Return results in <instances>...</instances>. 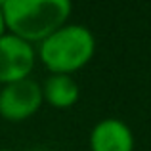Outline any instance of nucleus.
<instances>
[{
  "label": "nucleus",
  "mask_w": 151,
  "mask_h": 151,
  "mask_svg": "<svg viewBox=\"0 0 151 151\" xmlns=\"http://www.w3.org/2000/svg\"><path fill=\"white\" fill-rule=\"evenodd\" d=\"M6 31L37 46L69 21V0H2Z\"/></svg>",
  "instance_id": "f257e3e1"
},
{
  "label": "nucleus",
  "mask_w": 151,
  "mask_h": 151,
  "mask_svg": "<svg viewBox=\"0 0 151 151\" xmlns=\"http://www.w3.org/2000/svg\"><path fill=\"white\" fill-rule=\"evenodd\" d=\"M35 48L37 61H40L50 75H73L92 61L96 37L90 27L67 21Z\"/></svg>",
  "instance_id": "f03ea898"
},
{
  "label": "nucleus",
  "mask_w": 151,
  "mask_h": 151,
  "mask_svg": "<svg viewBox=\"0 0 151 151\" xmlns=\"http://www.w3.org/2000/svg\"><path fill=\"white\" fill-rule=\"evenodd\" d=\"M42 98L40 82L35 78L12 82L0 86V117L10 122H23L40 111Z\"/></svg>",
  "instance_id": "7ed1b4c3"
},
{
  "label": "nucleus",
  "mask_w": 151,
  "mask_h": 151,
  "mask_svg": "<svg viewBox=\"0 0 151 151\" xmlns=\"http://www.w3.org/2000/svg\"><path fill=\"white\" fill-rule=\"evenodd\" d=\"M37 65V48L6 33L0 37V86L29 78Z\"/></svg>",
  "instance_id": "20e7f679"
},
{
  "label": "nucleus",
  "mask_w": 151,
  "mask_h": 151,
  "mask_svg": "<svg viewBox=\"0 0 151 151\" xmlns=\"http://www.w3.org/2000/svg\"><path fill=\"white\" fill-rule=\"evenodd\" d=\"M88 145L90 151H134L136 138L122 119L107 117L92 126Z\"/></svg>",
  "instance_id": "39448f33"
},
{
  "label": "nucleus",
  "mask_w": 151,
  "mask_h": 151,
  "mask_svg": "<svg viewBox=\"0 0 151 151\" xmlns=\"http://www.w3.org/2000/svg\"><path fill=\"white\" fill-rule=\"evenodd\" d=\"M40 88L44 101L54 109H71L81 96L78 82L73 75H48Z\"/></svg>",
  "instance_id": "423d86ee"
},
{
  "label": "nucleus",
  "mask_w": 151,
  "mask_h": 151,
  "mask_svg": "<svg viewBox=\"0 0 151 151\" xmlns=\"http://www.w3.org/2000/svg\"><path fill=\"white\" fill-rule=\"evenodd\" d=\"M6 21H4V14H2V6H0V37L2 35H6Z\"/></svg>",
  "instance_id": "0eeeda50"
},
{
  "label": "nucleus",
  "mask_w": 151,
  "mask_h": 151,
  "mask_svg": "<svg viewBox=\"0 0 151 151\" xmlns=\"http://www.w3.org/2000/svg\"><path fill=\"white\" fill-rule=\"evenodd\" d=\"M0 151H15V149H10V147H0Z\"/></svg>",
  "instance_id": "6e6552de"
},
{
  "label": "nucleus",
  "mask_w": 151,
  "mask_h": 151,
  "mask_svg": "<svg viewBox=\"0 0 151 151\" xmlns=\"http://www.w3.org/2000/svg\"><path fill=\"white\" fill-rule=\"evenodd\" d=\"M33 151H44V149H33Z\"/></svg>",
  "instance_id": "1a4fd4ad"
}]
</instances>
